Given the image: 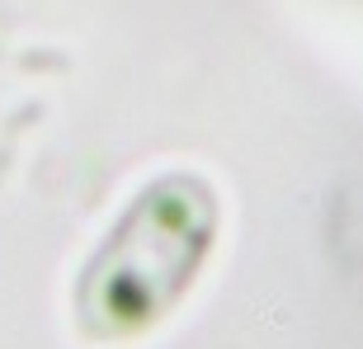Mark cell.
<instances>
[{
  "label": "cell",
  "instance_id": "1",
  "mask_svg": "<svg viewBox=\"0 0 363 349\" xmlns=\"http://www.w3.org/2000/svg\"><path fill=\"white\" fill-rule=\"evenodd\" d=\"M222 236V194L203 170H161L108 222L71 307L90 336H137L165 321L199 283Z\"/></svg>",
  "mask_w": 363,
  "mask_h": 349
}]
</instances>
